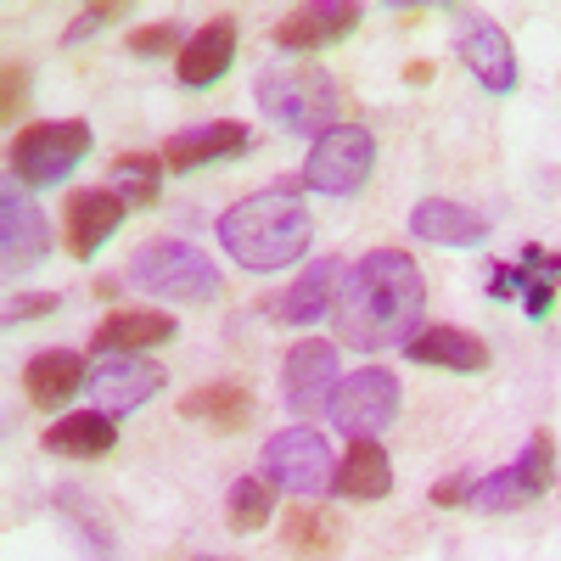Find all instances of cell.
Returning a JSON list of instances; mask_svg holds the SVG:
<instances>
[{
  "mask_svg": "<svg viewBox=\"0 0 561 561\" xmlns=\"http://www.w3.org/2000/svg\"><path fill=\"white\" fill-rule=\"evenodd\" d=\"M421 309H427V280H421L415 259L399 248H377L359 264H348L332 325H337V343H348L354 354H382V348H404L421 332L415 325Z\"/></svg>",
  "mask_w": 561,
  "mask_h": 561,
  "instance_id": "6da1fadb",
  "label": "cell"
},
{
  "mask_svg": "<svg viewBox=\"0 0 561 561\" xmlns=\"http://www.w3.org/2000/svg\"><path fill=\"white\" fill-rule=\"evenodd\" d=\"M219 248L237 259L253 275H275L309 253L314 237V219L304 208V180L298 185H264V192L230 203L214 225Z\"/></svg>",
  "mask_w": 561,
  "mask_h": 561,
  "instance_id": "7a4b0ae2",
  "label": "cell"
},
{
  "mask_svg": "<svg viewBox=\"0 0 561 561\" xmlns=\"http://www.w3.org/2000/svg\"><path fill=\"white\" fill-rule=\"evenodd\" d=\"M259 113H270L275 129H293L320 140L325 129H337L343 118V96H337V79L325 73L320 62H287V68H270L259 73Z\"/></svg>",
  "mask_w": 561,
  "mask_h": 561,
  "instance_id": "3957f363",
  "label": "cell"
},
{
  "mask_svg": "<svg viewBox=\"0 0 561 561\" xmlns=\"http://www.w3.org/2000/svg\"><path fill=\"white\" fill-rule=\"evenodd\" d=\"M129 287L140 293H158L169 304H214L225 293V275L219 264L192 248V242H174V237H152L129 253V270H124Z\"/></svg>",
  "mask_w": 561,
  "mask_h": 561,
  "instance_id": "277c9868",
  "label": "cell"
},
{
  "mask_svg": "<svg viewBox=\"0 0 561 561\" xmlns=\"http://www.w3.org/2000/svg\"><path fill=\"white\" fill-rule=\"evenodd\" d=\"M90 152H96V129L68 118V124H23L12 135V180H23L28 192H51V185H62Z\"/></svg>",
  "mask_w": 561,
  "mask_h": 561,
  "instance_id": "5b68a950",
  "label": "cell"
},
{
  "mask_svg": "<svg viewBox=\"0 0 561 561\" xmlns=\"http://www.w3.org/2000/svg\"><path fill=\"white\" fill-rule=\"evenodd\" d=\"M370 169H377V140L359 124H337L325 129L320 140H309V158H304V192L314 197H332V203H348L365 192Z\"/></svg>",
  "mask_w": 561,
  "mask_h": 561,
  "instance_id": "8992f818",
  "label": "cell"
},
{
  "mask_svg": "<svg viewBox=\"0 0 561 561\" xmlns=\"http://www.w3.org/2000/svg\"><path fill=\"white\" fill-rule=\"evenodd\" d=\"M259 472H264L270 489H287L293 500H314V494L332 489L337 466H332V449H325V438L314 427H287L264 444Z\"/></svg>",
  "mask_w": 561,
  "mask_h": 561,
  "instance_id": "52a82bcc",
  "label": "cell"
},
{
  "mask_svg": "<svg viewBox=\"0 0 561 561\" xmlns=\"http://www.w3.org/2000/svg\"><path fill=\"white\" fill-rule=\"evenodd\" d=\"M399 404H404V393H399L393 370L365 365V370H354V377L337 382V393H332V427L348 433V438H377L382 427H393Z\"/></svg>",
  "mask_w": 561,
  "mask_h": 561,
  "instance_id": "ba28073f",
  "label": "cell"
},
{
  "mask_svg": "<svg viewBox=\"0 0 561 561\" xmlns=\"http://www.w3.org/2000/svg\"><path fill=\"white\" fill-rule=\"evenodd\" d=\"M550 483H556V438L539 427V433L528 438L523 460H511L505 472L483 478L466 505H478V511H523V505H534L539 494H550Z\"/></svg>",
  "mask_w": 561,
  "mask_h": 561,
  "instance_id": "9c48e42d",
  "label": "cell"
},
{
  "mask_svg": "<svg viewBox=\"0 0 561 561\" xmlns=\"http://www.w3.org/2000/svg\"><path fill=\"white\" fill-rule=\"evenodd\" d=\"M337 382H343L337 343H325V337H304V343H293L287 359H280V393H287V410L293 415L332 410Z\"/></svg>",
  "mask_w": 561,
  "mask_h": 561,
  "instance_id": "30bf717a",
  "label": "cell"
},
{
  "mask_svg": "<svg viewBox=\"0 0 561 561\" xmlns=\"http://www.w3.org/2000/svg\"><path fill=\"white\" fill-rule=\"evenodd\" d=\"M163 370L152 365V359H135V354H102L96 359V370H90V382H84V393L96 399V410L102 415H113V421H124V415H135L147 399H158L163 393Z\"/></svg>",
  "mask_w": 561,
  "mask_h": 561,
  "instance_id": "8fae6325",
  "label": "cell"
},
{
  "mask_svg": "<svg viewBox=\"0 0 561 561\" xmlns=\"http://www.w3.org/2000/svg\"><path fill=\"white\" fill-rule=\"evenodd\" d=\"M129 203L113 192V185H84V192H68L62 203V248L68 259H96L107 242H113V230L124 225Z\"/></svg>",
  "mask_w": 561,
  "mask_h": 561,
  "instance_id": "7c38bea8",
  "label": "cell"
},
{
  "mask_svg": "<svg viewBox=\"0 0 561 561\" xmlns=\"http://www.w3.org/2000/svg\"><path fill=\"white\" fill-rule=\"evenodd\" d=\"M253 147V129L237 124V118H214V124H192V129H180L163 140V169L174 174H192L203 163H225V158H242Z\"/></svg>",
  "mask_w": 561,
  "mask_h": 561,
  "instance_id": "4fadbf2b",
  "label": "cell"
},
{
  "mask_svg": "<svg viewBox=\"0 0 561 561\" xmlns=\"http://www.w3.org/2000/svg\"><path fill=\"white\" fill-rule=\"evenodd\" d=\"M460 62L472 68V79L489 90V96H511L517 79H523L517 51H511V34L494 18H472L460 28Z\"/></svg>",
  "mask_w": 561,
  "mask_h": 561,
  "instance_id": "5bb4252c",
  "label": "cell"
},
{
  "mask_svg": "<svg viewBox=\"0 0 561 561\" xmlns=\"http://www.w3.org/2000/svg\"><path fill=\"white\" fill-rule=\"evenodd\" d=\"M359 7H337V0H314V7H293L287 18H280L270 28V39L280 45V51H325V45H337L359 28Z\"/></svg>",
  "mask_w": 561,
  "mask_h": 561,
  "instance_id": "9a60e30c",
  "label": "cell"
},
{
  "mask_svg": "<svg viewBox=\"0 0 561 561\" xmlns=\"http://www.w3.org/2000/svg\"><path fill=\"white\" fill-rule=\"evenodd\" d=\"M410 237L415 242H427V248H483L494 237V225L472 208H460L449 197H427V203H415L410 208Z\"/></svg>",
  "mask_w": 561,
  "mask_h": 561,
  "instance_id": "2e32d148",
  "label": "cell"
},
{
  "mask_svg": "<svg viewBox=\"0 0 561 561\" xmlns=\"http://www.w3.org/2000/svg\"><path fill=\"white\" fill-rule=\"evenodd\" d=\"M343 264L337 259H314L287 293H280L275 304H270V314L280 320V325H314V320H325L337 309V293H343Z\"/></svg>",
  "mask_w": 561,
  "mask_h": 561,
  "instance_id": "e0dca14e",
  "label": "cell"
},
{
  "mask_svg": "<svg viewBox=\"0 0 561 561\" xmlns=\"http://www.w3.org/2000/svg\"><path fill=\"white\" fill-rule=\"evenodd\" d=\"M0 248H7V275H28L51 259V230H45V214L34 203H23L18 192H7L0 203Z\"/></svg>",
  "mask_w": 561,
  "mask_h": 561,
  "instance_id": "ac0fdd59",
  "label": "cell"
},
{
  "mask_svg": "<svg viewBox=\"0 0 561 561\" xmlns=\"http://www.w3.org/2000/svg\"><path fill=\"white\" fill-rule=\"evenodd\" d=\"M230 62H237V18H208L192 39H185L174 73H180L185 90H208L230 73Z\"/></svg>",
  "mask_w": 561,
  "mask_h": 561,
  "instance_id": "d6986e66",
  "label": "cell"
},
{
  "mask_svg": "<svg viewBox=\"0 0 561 561\" xmlns=\"http://www.w3.org/2000/svg\"><path fill=\"white\" fill-rule=\"evenodd\" d=\"M180 337V320L169 309H113L96 332H90V348L96 354H135V348H163Z\"/></svg>",
  "mask_w": 561,
  "mask_h": 561,
  "instance_id": "ffe728a7",
  "label": "cell"
},
{
  "mask_svg": "<svg viewBox=\"0 0 561 561\" xmlns=\"http://www.w3.org/2000/svg\"><path fill=\"white\" fill-rule=\"evenodd\" d=\"M404 359L410 365H433V370H455V377H478L489 370V343L460 332V325H427L404 343Z\"/></svg>",
  "mask_w": 561,
  "mask_h": 561,
  "instance_id": "44dd1931",
  "label": "cell"
},
{
  "mask_svg": "<svg viewBox=\"0 0 561 561\" xmlns=\"http://www.w3.org/2000/svg\"><path fill=\"white\" fill-rule=\"evenodd\" d=\"M45 455H57V460H102L118 449V427H113V415L102 410H68L62 421H51L39 438Z\"/></svg>",
  "mask_w": 561,
  "mask_h": 561,
  "instance_id": "7402d4cb",
  "label": "cell"
},
{
  "mask_svg": "<svg viewBox=\"0 0 561 561\" xmlns=\"http://www.w3.org/2000/svg\"><path fill=\"white\" fill-rule=\"evenodd\" d=\"M84 382H90V370L73 348H45L23 365V393L34 410H62L73 393H84Z\"/></svg>",
  "mask_w": 561,
  "mask_h": 561,
  "instance_id": "603a6c76",
  "label": "cell"
},
{
  "mask_svg": "<svg viewBox=\"0 0 561 561\" xmlns=\"http://www.w3.org/2000/svg\"><path fill=\"white\" fill-rule=\"evenodd\" d=\"M337 500H388L393 494V460L377 438H348L343 460H337V478H332Z\"/></svg>",
  "mask_w": 561,
  "mask_h": 561,
  "instance_id": "cb8c5ba5",
  "label": "cell"
},
{
  "mask_svg": "<svg viewBox=\"0 0 561 561\" xmlns=\"http://www.w3.org/2000/svg\"><path fill=\"white\" fill-rule=\"evenodd\" d=\"M253 410H259V399L242 382H203V388H192L180 399V415L203 421V427H214V433H242L253 421Z\"/></svg>",
  "mask_w": 561,
  "mask_h": 561,
  "instance_id": "d4e9b609",
  "label": "cell"
},
{
  "mask_svg": "<svg viewBox=\"0 0 561 561\" xmlns=\"http://www.w3.org/2000/svg\"><path fill=\"white\" fill-rule=\"evenodd\" d=\"M517 298H523L528 320H550V309L561 298V253L534 248V242L517 253Z\"/></svg>",
  "mask_w": 561,
  "mask_h": 561,
  "instance_id": "484cf974",
  "label": "cell"
},
{
  "mask_svg": "<svg viewBox=\"0 0 561 561\" xmlns=\"http://www.w3.org/2000/svg\"><path fill=\"white\" fill-rule=\"evenodd\" d=\"M280 545H287L293 556H337L343 550L337 511H325V505H293L287 523H280Z\"/></svg>",
  "mask_w": 561,
  "mask_h": 561,
  "instance_id": "4316f807",
  "label": "cell"
},
{
  "mask_svg": "<svg viewBox=\"0 0 561 561\" xmlns=\"http://www.w3.org/2000/svg\"><path fill=\"white\" fill-rule=\"evenodd\" d=\"M113 192H118L129 208H158L163 158H158V152H124V158H113Z\"/></svg>",
  "mask_w": 561,
  "mask_h": 561,
  "instance_id": "83f0119b",
  "label": "cell"
},
{
  "mask_svg": "<svg viewBox=\"0 0 561 561\" xmlns=\"http://www.w3.org/2000/svg\"><path fill=\"white\" fill-rule=\"evenodd\" d=\"M275 517V489L264 478H237L225 494V528L230 534H259Z\"/></svg>",
  "mask_w": 561,
  "mask_h": 561,
  "instance_id": "f1b7e54d",
  "label": "cell"
},
{
  "mask_svg": "<svg viewBox=\"0 0 561 561\" xmlns=\"http://www.w3.org/2000/svg\"><path fill=\"white\" fill-rule=\"evenodd\" d=\"M124 45H129V57H169V51H185V34H180V23H147Z\"/></svg>",
  "mask_w": 561,
  "mask_h": 561,
  "instance_id": "f546056e",
  "label": "cell"
},
{
  "mask_svg": "<svg viewBox=\"0 0 561 561\" xmlns=\"http://www.w3.org/2000/svg\"><path fill=\"white\" fill-rule=\"evenodd\" d=\"M23 102H28V62H7V90H0V118L18 124L23 118Z\"/></svg>",
  "mask_w": 561,
  "mask_h": 561,
  "instance_id": "4dcf8cb0",
  "label": "cell"
},
{
  "mask_svg": "<svg viewBox=\"0 0 561 561\" xmlns=\"http://www.w3.org/2000/svg\"><path fill=\"white\" fill-rule=\"evenodd\" d=\"M129 7H84L73 23H68V34H62V45H79V39H90L96 28H107V23H118Z\"/></svg>",
  "mask_w": 561,
  "mask_h": 561,
  "instance_id": "1f68e13d",
  "label": "cell"
},
{
  "mask_svg": "<svg viewBox=\"0 0 561 561\" xmlns=\"http://www.w3.org/2000/svg\"><path fill=\"white\" fill-rule=\"evenodd\" d=\"M62 298L57 293H34V298H12L7 304V325H23V320H39V314H57Z\"/></svg>",
  "mask_w": 561,
  "mask_h": 561,
  "instance_id": "d6a6232c",
  "label": "cell"
},
{
  "mask_svg": "<svg viewBox=\"0 0 561 561\" xmlns=\"http://www.w3.org/2000/svg\"><path fill=\"white\" fill-rule=\"evenodd\" d=\"M472 472H455V478H444L438 489H433V505H466V500H472Z\"/></svg>",
  "mask_w": 561,
  "mask_h": 561,
  "instance_id": "836d02e7",
  "label": "cell"
},
{
  "mask_svg": "<svg viewBox=\"0 0 561 561\" xmlns=\"http://www.w3.org/2000/svg\"><path fill=\"white\" fill-rule=\"evenodd\" d=\"M489 298H494V304H511V298H517V264H494V275H489Z\"/></svg>",
  "mask_w": 561,
  "mask_h": 561,
  "instance_id": "e575fe53",
  "label": "cell"
},
{
  "mask_svg": "<svg viewBox=\"0 0 561 561\" xmlns=\"http://www.w3.org/2000/svg\"><path fill=\"white\" fill-rule=\"evenodd\" d=\"M427 79H433V62H410L404 68V84H427Z\"/></svg>",
  "mask_w": 561,
  "mask_h": 561,
  "instance_id": "d590c367",
  "label": "cell"
},
{
  "mask_svg": "<svg viewBox=\"0 0 561 561\" xmlns=\"http://www.w3.org/2000/svg\"><path fill=\"white\" fill-rule=\"evenodd\" d=\"M197 561H225V556H197Z\"/></svg>",
  "mask_w": 561,
  "mask_h": 561,
  "instance_id": "8d00e7d4",
  "label": "cell"
}]
</instances>
